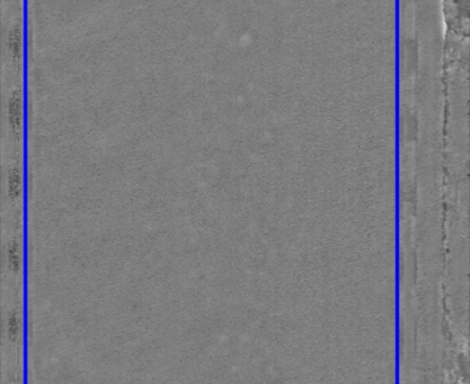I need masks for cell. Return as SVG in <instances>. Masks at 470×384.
<instances>
[{"instance_id": "cell-2", "label": "cell", "mask_w": 470, "mask_h": 384, "mask_svg": "<svg viewBox=\"0 0 470 384\" xmlns=\"http://www.w3.org/2000/svg\"><path fill=\"white\" fill-rule=\"evenodd\" d=\"M21 190V174L19 168L13 166L10 172H9L8 176V191L9 196L12 199L17 198L20 194Z\"/></svg>"}, {"instance_id": "cell-1", "label": "cell", "mask_w": 470, "mask_h": 384, "mask_svg": "<svg viewBox=\"0 0 470 384\" xmlns=\"http://www.w3.org/2000/svg\"><path fill=\"white\" fill-rule=\"evenodd\" d=\"M9 124L15 132H19L22 122V98L19 91H15L9 100Z\"/></svg>"}, {"instance_id": "cell-3", "label": "cell", "mask_w": 470, "mask_h": 384, "mask_svg": "<svg viewBox=\"0 0 470 384\" xmlns=\"http://www.w3.org/2000/svg\"><path fill=\"white\" fill-rule=\"evenodd\" d=\"M9 48L13 56H19L21 51V30L15 27L9 36Z\"/></svg>"}, {"instance_id": "cell-4", "label": "cell", "mask_w": 470, "mask_h": 384, "mask_svg": "<svg viewBox=\"0 0 470 384\" xmlns=\"http://www.w3.org/2000/svg\"><path fill=\"white\" fill-rule=\"evenodd\" d=\"M8 258H9V265L10 268L17 270L20 266V253L19 248H18L17 243H12L9 246L8 250Z\"/></svg>"}]
</instances>
